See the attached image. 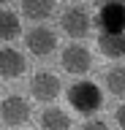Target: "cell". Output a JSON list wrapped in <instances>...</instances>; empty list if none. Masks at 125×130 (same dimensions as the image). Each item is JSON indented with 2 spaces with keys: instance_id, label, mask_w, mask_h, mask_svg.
<instances>
[{
  "instance_id": "cell-1",
  "label": "cell",
  "mask_w": 125,
  "mask_h": 130,
  "mask_svg": "<svg viewBox=\"0 0 125 130\" xmlns=\"http://www.w3.org/2000/svg\"><path fill=\"white\" fill-rule=\"evenodd\" d=\"M68 103L74 106L79 114H95L101 108V89L98 84H92V81H79L74 87L68 89Z\"/></svg>"
},
{
  "instance_id": "cell-2",
  "label": "cell",
  "mask_w": 125,
  "mask_h": 130,
  "mask_svg": "<svg viewBox=\"0 0 125 130\" xmlns=\"http://www.w3.org/2000/svg\"><path fill=\"white\" fill-rule=\"evenodd\" d=\"M25 43H27V49H30L35 57H46V54H52V52L57 49V35H54V30H49V27L35 24V27L27 30Z\"/></svg>"
},
{
  "instance_id": "cell-3",
  "label": "cell",
  "mask_w": 125,
  "mask_h": 130,
  "mask_svg": "<svg viewBox=\"0 0 125 130\" xmlns=\"http://www.w3.org/2000/svg\"><path fill=\"white\" fill-rule=\"evenodd\" d=\"M95 22H98L101 32L122 35V32H125V6H122V3H106V6H101Z\"/></svg>"
},
{
  "instance_id": "cell-4",
  "label": "cell",
  "mask_w": 125,
  "mask_h": 130,
  "mask_svg": "<svg viewBox=\"0 0 125 130\" xmlns=\"http://www.w3.org/2000/svg\"><path fill=\"white\" fill-rule=\"evenodd\" d=\"M60 60H63V68H65L68 73H74V76H82V73H87L92 68V54L87 52V46H82V43L65 46Z\"/></svg>"
},
{
  "instance_id": "cell-5",
  "label": "cell",
  "mask_w": 125,
  "mask_h": 130,
  "mask_svg": "<svg viewBox=\"0 0 125 130\" xmlns=\"http://www.w3.org/2000/svg\"><path fill=\"white\" fill-rule=\"evenodd\" d=\"M0 119L11 125V127H19L30 119V106L22 95H8L3 103H0Z\"/></svg>"
},
{
  "instance_id": "cell-6",
  "label": "cell",
  "mask_w": 125,
  "mask_h": 130,
  "mask_svg": "<svg viewBox=\"0 0 125 130\" xmlns=\"http://www.w3.org/2000/svg\"><path fill=\"white\" fill-rule=\"evenodd\" d=\"M30 92H33L35 100L52 103V100L60 95V79L54 73H49V71H41V73H35L33 81H30Z\"/></svg>"
},
{
  "instance_id": "cell-7",
  "label": "cell",
  "mask_w": 125,
  "mask_h": 130,
  "mask_svg": "<svg viewBox=\"0 0 125 130\" xmlns=\"http://www.w3.org/2000/svg\"><path fill=\"white\" fill-rule=\"evenodd\" d=\"M63 30H65V35H71V38H84L87 32H90V16H87V11H84L82 6H71L63 11Z\"/></svg>"
},
{
  "instance_id": "cell-8",
  "label": "cell",
  "mask_w": 125,
  "mask_h": 130,
  "mask_svg": "<svg viewBox=\"0 0 125 130\" xmlns=\"http://www.w3.org/2000/svg\"><path fill=\"white\" fill-rule=\"evenodd\" d=\"M27 71V60L22 52H17V49H0V76L3 79H17V76H22V73Z\"/></svg>"
},
{
  "instance_id": "cell-9",
  "label": "cell",
  "mask_w": 125,
  "mask_h": 130,
  "mask_svg": "<svg viewBox=\"0 0 125 130\" xmlns=\"http://www.w3.org/2000/svg\"><path fill=\"white\" fill-rule=\"evenodd\" d=\"M98 46H101V52H103L106 57L120 60V57H125V32H122V35H109V32H101Z\"/></svg>"
},
{
  "instance_id": "cell-10",
  "label": "cell",
  "mask_w": 125,
  "mask_h": 130,
  "mask_svg": "<svg viewBox=\"0 0 125 130\" xmlns=\"http://www.w3.org/2000/svg\"><path fill=\"white\" fill-rule=\"evenodd\" d=\"M41 130H71V117L60 108H46L41 114Z\"/></svg>"
},
{
  "instance_id": "cell-11",
  "label": "cell",
  "mask_w": 125,
  "mask_h": 130,
  "mask_svg": "<svg viewBox=\"0 0 125 130\" xmlns=\"http://www.w3.org/2000/svg\"><path fill=\"white\" fill-rule=\"evenodd\" d=\"M54 11V3H49V0H25L22 3V14L27 16V19H46V16Z\"/></svg>"
},
{
  "instance_id": "cell-12",
  "label": "cell",
  "mask_w": 125,
  "mask_h": 130,
  "mask_svg": "<svg viewBox=\"0 0 125 130\" xmlns=\"http://www.w3.org/2000/svg\"><path fill=\"white\" fill-rule=\"evenodd\" d=\"M19 35V19L14 11H0V41H14Z\"/></svg>"
},
{
  "instance_id": "cell-13",
  "label": "cell",
  "mask_w": 125,
  "mask_h": 130,
  "mask_svg": "<svg viewBox=\"0 0 125 130\" xmlns=\"http://www.w3.org/2000/svg\"><path fill=\"white\" fill-rule=\"evenodd\" d=\"M106 87H109L112 95L125 98V65H114V68L106 73Z\"/></svg>"
},
{
  "instance_id": "cell-14",
  "label": "cell",
  "mask_w": 125,
  "mask_h": 130,
  "mask_svg": "<svg viewBox=\"0 0 125 130\" xmlns=\"http://www.w3.org/2000/svg\"><path fill=\"white\" fill-rule=\"evenodd\" d=\"M82 130H109V125H106L103 119H90V122H87V125H84Z\"/></svg>"
},
{
  "instance_id": "cell-15",
  "label": "cell",
  "mask_w": 125,
  "mask_h": 130,
  "mask_svg": "<svg viewBox=\"0 0 125 130\" xmlns=\"http://www.w3.org/2000/svg\"><path fill=\"white\" fill-rule=\"evenodd\" d=\"M114 117H117V125H120V127L125 130V103L120 106V108H117V114H114Z\"/></svg>"
}]
</instances>
